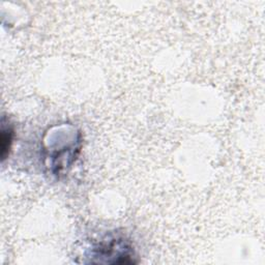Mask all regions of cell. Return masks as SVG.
<instances>
[{
    "instance_id": "1",
    "label": "cell",
    "mask_w": 265,
    "mask_h": 265,
    "mask_svg": "<svg viewBox=\"0 0 265 265\" xmlns=\"http://www.w3.org/2000/svg\"><path fill=\"white\" fill-rule=\"evenodd\" d=\"M13 135H14V132L11 127L2 126V130H1V158L2 160H5L6 155L8 154L9 150H11V146L13 142Z\"/></svg>"
}]
</instances>
